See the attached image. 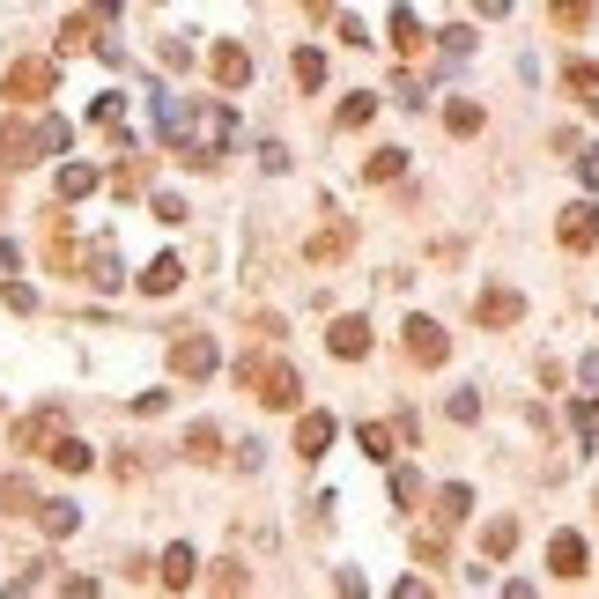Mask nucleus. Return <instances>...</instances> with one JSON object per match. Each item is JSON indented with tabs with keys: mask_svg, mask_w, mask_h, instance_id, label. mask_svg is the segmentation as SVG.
Instances as JSON below:
<instances>
[{
	"mask_svg": "<svg viewBox=\"0 0 599 599\" xmlns=\"http://www.w3.org/2000/svg\"><path fill=\"white\" fill-rule=\"evenodd\" d=\"M156 119H163V141L178 148L193 171H215L222 163V148H230L237 134V119H230V104H178V97H156Z\"/></svg>",
	"mask_w": 599,
	"mask_h": 599,
	"instance_id": "obj_1",
	"label": "nucleus"
},
{
	"mask_svg": "<svg viewBox=\"0 0 599 599\" xmlns=\"http://www.w3.org/2000/svg\"><path fill=\"white\" fill-rule=\"evenodd\" d=\"M237 385H245L259 407H296L304 400V378H296L289 363H274V355H259V348L237 355Z\"/></svg>",
	"mask_w": 599,
	"mask_h": 599,
	"instance_id": "obj_2",
	"label": "nucleus"
},
{
	"mask_svg": "<svg viewBox=\"0 0 599 599\" xmlns=\"http://www.w3.org/2000/svg\"><path fill=\"white\" fill-rule=\"evenodd\" d=\"M215 363H222V348L208 341V333H193V326L171 333V378H185V385H193V378H215Z\"/></svg>",
	"mask_w": 599,
	"mask_h": 599,
	"instance_id": "obj_3",
	"label": "nucleus"
},
{
	"mask_svg": "<svg viewBox=\"0 0 599 599\" xmlns=\"http://www.w3.org/2000/svg\"><path fill=\"white\" fill-rule=\"evenodd\" d=\"M400 333H407V363H422V370H437L444 355H452V333H444L437 318H407Z\"/></svg>",
	"mask_w": 599,
	"mask_h": 599,
	"instance_id": "obj_4",
	"label": "nucleus"
},
{
	"mask_svg": "<svg viewBox=\"0 0 599 599\" xmlns=\"http://www.w3.org/2000/svg\"><path fill=\"white\" fill-rule=\"evenodd\" d=\"M208 74H215V89H230V97H237V89H252V52L237 45V37H222V45L208 52Z\"/></svg>",
	"mask_w": 599,
	"mask_h": 599,
	"instance_id": "obj_5",
	"label": "nucleus"
},
{
	"mask_svg": "<svg viewBox=\"0 0 599 599\" xmlns=\"http://www.w3.org/2000/svg\"><path fill=\"white\" fill-rule=\"evenodd\" d=\"M555 237H563V252H592L599 245V208L592 200H570L563 222H555Z\"/></svg>",
	"mask_w": 599,
	"mask_h": 599,
	"instance_id": "obj_6",
	"label": "nucleus"
},
{
	"mask_svg": "<svg viewBox=\"0 0 599 599\" xmlns=\"http://www.w3.org/2000/svg\"><path fill=\"white\" fill-rule=\"evenodd\" d=\"M8 97L15 104H45L52 97V60H15L8 67Z\"/></svg>",
	"mask_w": 599,
	"mask_h": 599,
	"instance_id": "obj_7",
	"label": "nucleus"
},
{
	"mask_svg": "<svg viewBox=\"0 0 599 599\" xmlns=\"http://www.w3.org/2000/svg\"><path fill=\"white\" fill-rule=\"evenodd\" d=\"M326 348L333 355H341V363H363V355H370V318H333V326H326Z\"/></svg>",
	"mask_w": 599,
	"mask_h": 599,
	"instance_id": "obj_8",
	"label": "nucleus"
},
{
	"mask_svg": "<svg viewBox=\"0 0 599 599\" xmlns=\"http://www.w3.org/2000/svg\"><path fill=\"white\" fill-rule=\"evenodd\" d=\"M156 577H163V592H193V585H200V555L185 548V540H171V548H163V563H156Z\"/></svg>",
	"mask_w": 599,
	"mask_h": 599,
	"instance_id": "obj_9",
	"label": "nucleus"
},
{
	"mask_svg": "<svg viewBox=\"0 0 599 599\" xmlns=\"http://www.w3.org/2000/svg\"><path fill=\"white\" fill-rule=\"evenodd\" d=\"M52 437H60V407H37V415H23L15 422V452H52Z\"/></svg>",
	"mask_w": 599,
	"mask_h": 599,
	"instance_id": "obj_10",
	"label": "nucleus"
},
{
	"mask_svg": "<svg viewBox=\"0 0 599 599\" xmlns=\"http://www.w3.org/2000/svg\"><path fill=\"white\" fill-rule=\"evenodd\" d=\"M37 156H45V148H37V126H23V119L0 126V163H8V171H30Z\"/></svg>",
	"mask_w": 599,
	"mask_h": 599,
	"instance_id": "obj_11",
	"label": "nucleus"
},
{
	"mask_svg": "<svg viewBox=\"0 0 599 599\" xmlns=\"http://www.w3.org/2000/svg\"><path fill=\"white\" fill-rule=\"evenodd\" d=\"M518 311H526V296H518V289H481V304H474L481 326H518Z\"/></svg>",
	"mask_w": 599,
	"mask_h": 599,
	"instance_id": "obj_12",
	"label": "nucleus"
},
{
	"mask_svg": "<svg viewBox=\"0 0 599 599\" xmlns=\"http://www.w3.org/2000/svg\"><path fill=\"white\" fill-rule=\"evenodd\" d=\"M333 444V415L318 407V415H296V459H326Z\"/></svg>",
	"mask_w": 599,
	"mask_h": 599,
	"instance_id": "obj_13",
	"label": "nucleus"
},
{
	"mask_svg": "<svg viewBox=\"0 0 599 599\" xmlns=\"http://www.w3.org/2000/svg\"><path fill=\"white\" fill-rule=\"evenodd\" d=\"M348 245H355V230H348L341 215H333L326 230H311V245H304V252H311V267H333V259H341Z\"/></svg>",
	"mask_w": 599,
	"mask_h": 599,
	"instance_id": "obj_14",
	"label": "nucleus"
},
{
	"mask_svg": "<svg viewBox=\"0 0 599 599\" xmlns=\"http://www.w3.org/2000/svg\"><path fill=\"white\" fill-rule=\"evenodd\" d=\"M82 274H89V289H119V282H126V267H119V252H111V237H97V245H89Z\"/></svg>",
	"mask_w": 599,
	"mask_h": 599,
	"instance_id": "obj_15",
	"label": "nucleus"
},
{
	"mask_svg": "<svg viewBox=\"0 0 599 599\" xmlns=\"http://www.w3.org/2000/svg\"><path fill=\"white\" fill-rule=\"evenodd\" d=\"M178 282H185V259H178V252H156V259L141 267V296H171Z\"/></svg>",
	"mask_w": 599,
	"mask_h": 599,
	"instance_id": "obj_16",
	"label": "nucleus"
},
{
	"mask_svg": "<svg viewBox=\"0 0 599 599\" xmlns=\"http://www.w3.org/2000/svg\"><path fill=\"white\" fill-rule=\"evenodd\" d=\"M585 563H592V555H585V540H577V533H555L548 540V570L555 577H585Z\"/></svg>",
	"mask_w": 599,
	"mask_h": 599,
	"instance_id": "obj_17",
	"label": "nucleus"
},
{
	"mask_svg": "<svg viewBox=\"0 0 599 599\" xmlns=\"http://www.w3.org/2000/svg\"><path fill=\"white\" fill-rule=\"evenodd\" d=\"M97 45H104L97 15H67V23H60V52H67V60H74V52H97Z\"/></svg>",
	"mask_w": 599,
	"mask_h": 599,
	"instance_id": "obj_18",
	"label": "nucleus"
},
{
	"mask_svg": "<svg viewBox=\"0 0 599 599\" xmlns=\"http://www.w3.org/2000/svg\"><path fill=\"white\" fill-rule=\"evenodd\" d=\"M60 474H89L97 466V444H82V437H52V452H45Z\"/></svg>",
	"mask_w": 599,
	"mask_h": 599,
	"instance_id": "obj_19",
	"label": "nucleus"
},
{
	"mask_svg": "<svg viewBox=\"0 0 599 599\" xmlns=\"http://www.w3.org/2000/svg\"><path fill=\"white\" fill-rule=\"evenodd\" d=\"M0 518H37V496H30V474H0Z\"/></svg>",
	"mask_w": 599,
	"mask_h": 599,
	"instance_id": "obj_20",
	"label": "nucleus"
},
{
	"mask_svg": "<svg viewBox=\"0 0 599 599\" xmlns=\"http://www.w3.org/2000/svg\"><path fill=\"white\" fill-rule=\"evenodd\" d=\"M37 526H45V540H67L74 526H82V511H74L67 496H52V503H37Z\"/></svg>",
	"mask_w": 599,
	"mask_h": 599,
	"instance_id": "obj_21",
	"label": "nucleus"
},
{
	"mask_svg": "<svg viewBox=\"0 0 599 599\" xmlns=\"http://www.w3.org/2000/svg\"><path fill=\"white\" fill-rule=\"evenodd\" d=\"M185 459H193V466H215L222 459V429L215 422H193V429H185Z\"/></svg>",
	"mask_w": 599,
	"mask_h": 599,
	"instance_id": "obj_22",
	"label": "nucleus"
},
{
	"mask_svg": "<svg viewBox=\"0 0 599 599\" xmlns=\"http://www.w3.org/2000/svg\"><path fill=\"white\" fill-rule=\"evenodd\" d=\"M444 126L466 141V134H481V126H489V111H481L474 97H452V104H444Z\"/></svg>",
	"mask_w": 599,
	"mask_h": 599,
	"instance_id": "obj_23",
	"label": "nucleus"
},
{
	"mask_svg": "<svg viewBox=\"0 0 599 599\" xmlns=\"http://www.w3.org/2000/svg\"><path fill=\"white\" fill-rule=\"evenodd\" d=\"M400 171H407V148H370V156H363V178L370 185H392Z\"/></svg>",
	"mask_w": 599,
	"mask_h": 599,
	"instance_id": "obj_24",
	"label": "nucleus"
},
{
	"mask_svg": "<svg viewBox=\"0 0 599 599\" xmlns=\"http://www.w3.org/2000/svg\"><path fill=\"white\" fill-rule=\"evenodd\" d=\"M511 548H518V518H489V526H481V555H489V563H503Z\"/></svg>",
	"mask_w": 599,
	"mask_h": 599,
	"instance_id": "obj_25",
	"label": "nucleus"
},
{
	"mask_svg": "<svg viewBox=\"0 0 599 599\" xmlns=\"http://www.w3.org/2000/svg\"><path fill=\"white\" fill-rule=\"evenodd\" d=\"M148 171H156V163H148V156H126L119 171H111V193H119V200H141V185H148Z\"/></svg>",
	"mask_w": 599,
	"mask_h": 599,
	"instance_id": "obj_26",
	"label": "nucleus"
},
{
	"mask_svg": "<svg viewBox=\"0 0 599 599\" xmlns=\"http://www.w3.org/2000/svg\"><path fill=\"white\" fill-rule=\"evenodd\" d=\"M97 193V171L89 163H60V208H74V200H89Z\"/></svg>",
	"mask_w": 599,
	"mask_h": 599,
	"instance_id": "obj_27",
	"label": "nucleus"
},
{
	"mask_svg": "<svg viewBox=\"0 0 599 599\" xmlns=\"http://www.w3.org/2000/svg\"><path fill=\"white\" fill-rule=\"evenodd\" d=\"M355 444H363V452L385 466V459H392V444H400V429H392V422H363V429H355Z\"/></svg>",
	"mask_w": 599,
	"mask_h": 599,
	"instance_id": "obj_28",
	"label": "nucleus"
},
{
	"mask_svg": "<svg viewBox=\"0 0 599 599\" xmlns=\"http://www.w3.org/2000/svg\"><path fill=\"white\" fill-rule=\"evenodd\" d=\"M466 511H474V489H466V481H444V489H437V518H444V526H459Z\"/></svg>",
	"mask_w": 599,
	"mask_h": 599,
	"instance_id": "obj_29",
	"label": "nucleus"
},
{
	"mask_svg": "<svg viewBox=\"0 0 599 599\" xmlns=\"http://www.w3.org/2000/svg\"><path fill=\"white\" fill-rule=\"evenodd\" d=\"M392 52H400V60H415V52H422V23L407 8H392Z\"/></svg>",
	"mask_w": 599,
	"mask_h": 599,
	"instance_id": "obj_30",
	"label": "nucleus"
},
{
	"mask_svg": "<svg viewBox=\"0 0 599 599\" xmlns=\"http://www.w3.org/2000/svg\"><path fill=\"white\" fill-rule=\"evenodd\" d=\"M548 23L555 30H585L592 23V0H548Z\"/></svg>",
	"mask_w": 599,
	"mask_h": 599,
	"instance_id": "obj_31",
	"label": "nucleus"
},
{
	"mask_svg": "<svg viewBox=\"0 0 599 599\" xmlns=\"http://www.w3.org/2000/svg\"><path fill=\"white\" fill-rule=\"evenodd\" d=\"M378 119V97H370V89H355V97L341 104V134H355V126H370Z\"/></svg>",
	"mask_w": 599,
	"mask_h": 599,
	"instance_id": "obj_32",
	"label": "nucleus"
},
{
	"mask_svg": "<svg viewBox=\"0 0 599 599\" xmlns=\"http://www.w3.org/2000/svg\"><path fill=\"white\" fill-rule=\"evenodd\" d=\"M318 82H326V52L304 45V52H296V89H318Z\"/></svg>",
	"mask_w": 599,
	"mask_h": 599,
	"instance_id": "obj_33",
	"label": "nucleus"
},
{
	"mask_svg": "<svg viewBox=\"0 0 599 599\" xmlns=\"http://www.w3.org/2000/svg\"><path fill=\"white\" fill-rule=\"evenodd\" d=\"M392 503H400V511L422 503V474H415V466H392Z\"/></svg>",
	"mask_w": 599,
	"mask_h": 599,
	"instance_id": "obj_34",
	"label": "nucleus"
},
{
	"mask_svg": "<svg viewBox=\"0 0 599 599\" xmlns=\"http://www.w3.org/2000/svg\"><path fill=\"white\" fill-rule=\"evenodd\" d=\"M89 119H97V126H111V134H119V126H126V97H119V89H111V97H97V104H89Z\"/></svg>",
	"mask_w": 599,
	"mask_h": 599,
	"instance_id": "obj_35",
	"label": "nucleus"
},
{
	"mask_svg": "<svg viewBox=\"0 0 599 599\" xmlns=\"http://www.w3.org/2000/svg\"><path fill=\"white\" fill-rule=\"evenodd\" d=\"M208 585H215V592H252V577H245V563H215Z\"/></svg>",
	"mask_w": 599,
	"mask_h": 599,
	"instance_id": "obj_36",
	"label": "nucleus"
},
{
	"mask_svg": "<svg viewBox=\"0 0 599 599\" xmlns=\"http://www.w3.org/2000/svg\"><path fill=\"white\" fill-rule=\"evenodd\" d=\"M444 415H452V422H481V392H452V400H444Z\"/></svg>",
	"mask_w": 599,
	"mask_h": 599,
	"instance_id": "obj_37",
	"label": "nucleus"
},
{
	"mask_svg": "<svg viewBox=\"0 0 599 599\" xmlns=\"http://www.w3.org/2000/svg\"><path fill=\"white\" fill-rule=\"evenodd\" d=\"M563 82H570V89H599V60H570Z\"/></svg>",
	"mask_w": 599,
	"mask_h": 599,
	"instance_id": "obj_38",
	"label": "nucleus"
},
{
	"mask_svg": "<svg viewBox=\"0 0 599 599\" xmlns=\"http://www.w3.org/2000/svg\"><path fill=\"white\" fill-rule=\"evenodd\" d=\"M163 67H171V74L193 67V45H185V37H163Z\"/></svg>",
	"mask_w": 599,
	"mask_h": 599,
	"instance_id": "obj_39",
	"label": "nucleus"
},
{
	"mask_svg": "<svg viewBox=\"0 0 599 599\" xmlns=\"http://www.w3.org/2000/svg\"><path fill=\"white\" fill-rule=\"evenodd\" d=\"M0 304H8V311H23V318H30V311H37V296H30L23 282H8V289H0Z\"/></svg>",
	"mask_w": 599,
	"mask_h": 599,
	"instance_id": "obj_40",
	"label": "nucleus"
},
{
	"mask_svg": "<svg viewBox=\"0 0 599 599\" xmlns=\"http://www.w3.org/2000/svg\"><path fill=\"white\" fill-rule=\"evenodd\" d=\"M415 555H422V563H437V570H444V533H415Z\"/></svg>",
	"mask_w": 599,
	"mask_h": 599,
	"instance_id": "obj_41",
	"label": "nucleus"
},
{
	"mask_svg": "<svg viewBox=\"0 0 599 599\" xmlns=\"http://www.w3.org/2000/svg\"><path fill=\"white\" fill-rule=\"evenodd\" d=\"M444 52H452V60H466V52H474V30L452 23V30H444Z\"/></svg>",
	"mask_w": 599,
	"mask_h": 599,
	"instance_id": "obj_42",
	"label": "nucleus"
},
{
	"mask_svg": "<svg viewBox=\"0 0 599 599\" xmlns=\"http://www.w3.org/2000/svg\"><path fill=\"white\" fill-rule=\"evenodd\" d=\"M156 222H185V200L178 193H156Z\"/></svg>",
	"mask_w": 599,
	"mask_h": 599,
	"instance_id": "obj_43",
	"label": "nucleus"
},
{
	"mask_svg": "<svg viewBox=\"0 0 599 599\" xmlns=\"http://www.w3.org/2000/svg\"><path fill=\"white\" fill-rule=\"evenodd\" d=\"M577 171H585V185H599V148H585V163H577Z\"/></svg>",
	"mask_w": 599,
	"mask_h": 599,
	"instance_id": "obj_44",
	"label": "nucleus"
},
{
	"mask_svg": "<svg viewBox=\"0 0 599 599\" xmlns=\"http://www.w3.org/2000/svg\"><path fill=\"white\" fill-rule=\"evenodd\" d=\"M474 8H481V15H511V0H474Z\"/></svg>",
	"mask_w": 599,
	"mask_h": 599,
	"instance_id": "obj_45",
	"label": "nucleus"
},
{
	"mask_svg": "<svg viewBox=\"0 0 599 599\" xmlns=\"http://www.w3.org/2000/svg\"><path fill=\"white\" fill-rule=\"evenodd\" d=\"M304 8H311V15H326V8H333V0H304Z\"/></svg>",
	"mask_w": 599,
	"mask_h": 599,
	"instance_id": "obj_46",
	"label": "nucleus"
},
{
	"mask_svg": "<svg viewBox=\"0 0 599 599\" xmlns=\"http://www.w3.org/2000/svg\"><path fill=\"white\" fill-rule=\"evenodd\" d=\"M97 15H119V0H97Z\"/></svg>",
	"mask_w": 599,
	"mask_h": 599,
	"instance_id": "obj_47",
	"label": "nucleus"
}]
</instances>
